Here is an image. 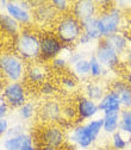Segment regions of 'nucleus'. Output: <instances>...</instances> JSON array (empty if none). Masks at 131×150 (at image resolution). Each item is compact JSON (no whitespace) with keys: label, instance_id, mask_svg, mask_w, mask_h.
Returning <instances> with one entry per match:
<instances>
[{"label":"nucleus","instance_id":"obj_1","mask_svg":"<svg viewBox=\"0 0 131 150\" xmlns=\"http://www.w3.org/2000/svg\"><path fill=\"white\" fill-rule=\"evenodd\" d=\"M14 52L25 62H36L41 56V35L31 28H23L14 40Z\"/></svg>","mask_w":131,"mask_h":150},{"label":"nucleus","instance_id":"obj_2","mask_svg":"<svg viewBox=\"0 0 131 150\" xmlns=\"http://www.w3.org/2000/svg\"><path fill=\"white\" fill-rule=\"evenodd\" d=\"M26 63L18 54L4 51L0 54V75L6 82H22L25 79Z\"/></svg>","mask_w":131,"mask_h":150},{"label":"nucleus","instance_id":"obj_3","mask_svg":"<svg viewBox=\"0 0 131 150\" xmlns=\"http://www.w3.org/2000/svg\"><path fill=\"white\" fill-rule=\"evenodd\" d=\"M54 33L63 43V45L72 48L76 44L80 36L82 35L81 23L74 18L70 13L60 16V18L54 24Z\"/></svg>","mask_w":131,"mask_h":150},{"label":"nucleus","instance_id":"obj_4","mask_svg":"<svg viewBox=\"0 0 131 150\" xmlns=\"http://www.w3.org/2000/svg\"><path fill=\"white\" fill-rule=\"evenodd\" d=\"M99 134L93 131L89 124L86 123H76L67 134V139L69 143L74 144L79 149L87 150L94 145L99 138Z\"/></svg>","mask_w":131,"mask_h":150},{"label":"nucleus","instance_id":"obj_5","mask_svg":"<svg viewBox=\"0 0 131 150\" xmlns=\"http://www.w3.org/2000/svg\"><path fill=\"white\" fill-rule=\"evenodd\" d=\"M97 21L103 38H106L111 35L119 32L123 23V11L117 6H113L107 11L99 12Z\"/></svg>","mask_w":131,"mask_h":150},{"label":"nucleus","instance_id":"obj_6","mask_svg":"<svg viewBox=\"0 0 131 150\" xmlns=\"http://www.w3.org/2000/svg\"><path fill=\"white\" fill-rule=\"evenodd\" d=\"M69 51L72 52V48H68L63 45V43L56 37L54 32H45L41 36V56L40 61L47 63L51 62L54 59L61 56L62 51Z\"/></svg>","mask_w":131,"mask_h":150},{"label":"nucleus","instance_id":"obj_7","mask_svg":"<svg viewBox=\"0 0 131 150\" xmlns=\"http://www.w3.org/2000/svg\"><path fill=\"white\" fill-rule=\"evenodd\" d=\"M4 101L12 108H19L29 100L28 88L23 82H6L1 89Z\"/></svg>","mask_w":131,"mask_h":150},{"label":"nucleus","instance_id":"obj_8","mask_svg":"<svg viewBox=\"0 0 131 150\" xmlns=\"http://www.w3.org/2000/svg\"><path fill=\"white\" fill-rule=\"evenodd\" d=\"M5 12L12 17L22 28H29L33 22V10L30 1H7Z\"/></svg>","mask_w":131,"mask_h":150},{"label":"nucleus","instance_id":"obj_9","mask_svg":"<svg viewBox=\"0 0 131 150\" xmlns=\"http://www.w3.org/2000/svg\"><path fill=\"white\" fill-rule=\"evenodd\" d=\"M94 56L107 70H116L122 64L123 61L122 56H119L104 40L98 42Z\"/></svg>","mask_w":131,"mask_h":150},{"label":"nucleus","instance_id":"obj_10","mask_svg":"<svg viewBox=\"0 0 131 150\" xmlns=\"http://www.w3.org/2000/svg\"><path fill=\"white\" fill-rule=\"evenodd\" d=\"M41 142L42 145L61 149L67 142L66 130L59 124H48L41 131Z\"/></svg>","mask_w":131,"mask_h":150},{"label":"nucleus","instance_id":"obj_11","mask_svg":"<svg viewBox=\"0 0 131 150\" xmlns=\"http://www.w3.org/2000/svg\"><path fill=\"white\" fill-rule=\"evenodd\" d=\"M38 118L44 124H59L62 117V105L56 99H47L38 107Z\"/></svg>","mask_w":131,"mask_h":150},{"label":"nucleus","instance_id":"obj_12","mask_svg":"<svg viewBox=\"0 0 131 150\" xmlns=\"http://www.w3.org/2000/svg\"><path fill=\"white\" fill-rule=\"evenodd\" d=\"M99 7L94 0H76L72 3L70 14L82 23L91 18H96L99 14Z\"/></svg>","mask_w":131,"mask_h":150},{"label":"nucleus","instance_id":"obj_13","mask_svg":"<svg viewBox=\"0 0 131 150\" xmlns=\"http://www.w3.org/2000/svg\"><path fill=\"white\" fill-rule=\"evenodd\" d=\"M50 73H51V69L49 64L38 60L36 62H31L30 64H28L25 79L29 83L40 87L43 82L48 81Z\"/></svg>","mask_w":131,"mask_h":150},{"label":"nucleus","instance_id":"obj_14","mask_svg":"<svg viewBox=\"0 0 131 150\" xmlns=\"http://www.w3.org/2000/svg\"><path fill=\"white\" fill-rule=\"evenodd\" d=\"M75 107H76V112H78L79 122L92 120V119L97 118L98 115L100 113L98 103L86 98L84 94L78 96L75 98Z\"/></svg>","mask_w":131,"mask_h":150},{"label":"nucleus","instance_id":"obj_15","mask_svg":"<svg viewBox=\"0 0 131 150\" xmlns=\"http://www.w3.org/2000/svg\"><path fill=\"white\" fill-rule=\"evenodd\" d=\"M60 18L59 13L55 11L52 5L48 1H41V4L33 8V19L41 25L55 24Z\"/></svg>","mask_w":131,"mask_h":150},{"label":"nucleus","instance_id":"obj_16","mask_svg":"<svg viewBox=\"0 0 131 150\" xmlns=\"http://www.w3.org/2000/svg\"><path fill=\"white\" fill-rule=\"evenodd\" d=\"M99 111L103 115H108V113H120L123 110L122 104H120V98L115 91L111 88L107 89L105 96L101 98V100L98 103Z\"/></svg>","mask_w":131,"mask_h":150},{"label":"nucleus","instance_id":"obj_17","mask_svg":"<svg viewBox=\"0 0 131 150\" xmlns=\"http://www.w3.org/2000/svg\"><path fill=\"white\" fill-rule=\"evenodd\" d=\"M112 91H115L120 98L123 110L131 108V86L124 79H116L111 82Z\"/></svg>","mask_w":131,"mask_h":150},{"label":"nucleus","instance_id":"obj_18","mask_svg":"<svg viewBox=\"0 0 131 150\" xmlns=\"http://www.w3.org/2000/svg\"><path fill=\"white\" fill-rule=\"evenodd\" d=\"M106 92H107L106 85L98 80H89L84 86V96L97 103L101 100Z\"/></svg>","mask_w":131,"mask_h":150},{"label":"nucleus","instance_id":"obj_19","mask_svg":"<svg viewBox=\"0 0 131 150\" xmlns=\"http://www.w3.org/2000/svg\"><path fill=\"white\" fill-rule=\"evenodd\" d=\"M23 28L6 12H0V31L10 38L16 40Z\"/></svg>","mask_w":131,"mask_h":150},{"label":"nucleus","instance_id":"obj_20","mask_svg":"<svg viewBox=\"0 0 131 150\" xmlns=\"http://www.w3.org/2000/svg\"><path fill=\"white\" fill-rule=\"evenodd\" d=\"M112 49H113L119 56H123L125 55V52L129 50L130 48V44L127 42V38L126 36L122 32H118V33H115V35H111L106 38H103Z\"/></svg>","mask_w":131,"mask_h":150},{"label":"nucleus","instance_id":"obj_21","mask_svg":"<svg viewBox=\"0 0 131 150\" xmlns=\"http://www.w3.org/2000/svg\"><path fill=\"white\" fill-rule=\"evenodd\" d=\"M70 73L75 76L79 81L87 82L89 81V73H91V67H89V60L86 57L78 63L70 66Z\"/></svg>","mask_w":131,"mask_h":150},{"label":"nucleus","instance_id":"obj_22","mask_svg":"<svg viewBox=\"0 0 131 150\" xmlns=\"http://www.w3.org/2000/svg\"><path fill=\"white\" fill-rule=\"evenodd\" d=\"M82 26V32L86 33L89 38L92 40V42H99L103 40V36L99 31L98 28V21H97V17L96 18H91V19H87L85 22L81 23Z\"/></svg>","mask_w":131,"mask_h":150},{"label":"nucleus","instance_id":"obj_23","mask_svg":"<svg viewBox=\"0 0 131 150\" xmlns=\"http://www.w3.org/2000/svg\"><path fill=\"white\" fill-rule=\"evenodd\" d=\"M103 119H104L103 132L111 136L115 132H117V131H119V123H120V115L119 113L103 115Z\"/></svg>","mask_w":131,"mask_h":150},{"label":"nucleus","instance_id":"obj_24","mask_svg":"<svg viewBox=\"0 0 131 150\" xmlns=\"http://www.w3.org/2000/svg\"><path fill=\"white\" fill-rule=\"evenodd\" d=\"M89 67H91V73H89V79L91 80H99L103 79L107 75V69L104 68V66L98 61V59L94 56V54L91 55L89 57Z\"/></svg>","mask_w":131,"mask_h":150},{"label":"nucleus","instance_id":"obj_25","mask_svg":"<svg viewBox=\"0 0 131 150\" xmlns=\"http://www.w3.org/2000/svg\"><path fill=\"white\" fill-rule=\"evenodd\" d=\"M17 113H18V117L23 122H28V120H31L36 115H38V107H37L35 103L28 101L17 110Z\"/></svg>","mask_w":131,"mask_h":150},{"label":"nucleus","instance_id":"obj_26","mask_svg":"<svg viewBox=\"0 0 131 150\" xmlns=\"http://www.w3.org/2000/svg\"><path fill=\"white\" fill-rule=\"evenodd\" d=\"M28 136H29V134L25 132V134H23L21 136L7 137L3 142V146H4L5 150H22Z\"/></svg>","mask_w":131,"mask_h":150},{"label":"nucleus","instance_id":"obj_27","mask_svg":"<svg viewBox=\"0 0 131 150\" xmlns=\"http://www.w3.org/2000/svg\"><path fill=\"white\" fill-rule=\"evenodd\" d=\"M130 143L131 137L125 136L120 131H117L113 135H111V146L113 150H125Z\"/></svg>","mask_w":131,"mask_h":150},{"label":"nucleus","instance_id":"obj_28","mask_svg":"<svg viewBox=\"0 0 131 150\" xmlns=\"http://www.w3.org/2000/svg\"><path fill=\"white\" fill-rule=\"evenodd\" d=\"M59 85L61 86L62 89L72 92V91H76L78 89L79 80L69 71V73H66V74L61 75V76L59 78Z\"/></svg>","mask_w":131,"mask_h":150},{"label":"nucleus","instance_id":"obj_29","mask_svg":"<svg viewBox=\"0 0 131 150\" xmlns=\"http://www.w3.org/2000/svg\"><path fill=\"white\" fill-rule=\"evenodd\" d=\"M119 115H120L119 131L125 136L131 137V108L122 110Z\"/></svg>","mask_w":131,"mask_h":150},{"label":"nucleus","instance_id":"obj_30","mask_svg":"<svg viewBox=\"0 0 131 150\" xmlns=\"http://www.w3.org/2000/svg\"><path fill=\"white\" fill-rule=\"evenodd\" d=\"M49 67L51 69V71H55V73H59L61 75L66 74V71H68L69 69V62H68V59L67 57H63V56H59V57L54 59L50 63H49Z\"/></svg>","mask_w":131,"mask_h":150},{"label":"nucleus","instance_id":"obj_31","mask_svg":"<svg viewBox=\"0 0 131 150\" xmlns=\"http://www.w3.org/2000/svg\"><path fill=\"white\" fill-rule=\"evenodd\" d=\"M38 92L44 98H48V99H52V97H55L56 94H57L59 92V87L56 86L52 81L48 80L45 82H43L40 87H38Z\"/></svg>","mask_w":131,"mask_h":150},{"label":"nucleus","instance_id":"obj_32","mask_svg":"<svg viewBox=\"0 0 131 150\" xmlns=\"http://www.w3.org/2000/svg\"><path fill=\"white\" fill-rule=\"evenodd\" d=\"M50 4L55 8V11L61 16L70 13L72 1H68V0H52V1H50Z\"/></svg>","mask_w":131,"mask_h":150},{"label":"nucleus","instance_id":"obj_33","mask_svg":"<svg viewBox=\"0 0 131 150\" xmlns=\"http://www.w3.org/2000/svg\"><path fill=\"white\" fill-rule=\"evenodd\" d=\"M62 117L66 120L74 122L73 119L78 118V112H76L75 105H73V104H64V105H62Z\"/></svg>","mask_w":131,"mask_h":150},{"label":"nucleus","instance_id":"obj_34","mask_svg":"<svg viewBox=\"0 0 131 150\" xmlns=\"http://www.w3.org/2000/svg\"><path fill=\"white\" fill-rule=\"evenodd\" d=\"M26 131H25V127L23 124H14V125H11L10 129L7 130V132L5 135V138L7 137H16V136H21L23 134H25Z\"/></svg>","mask_w":131,"mask_h":150},{"label":"nucleus","instance_id":"obj_35","mask_svg":"<svg viewBox=\"0 0 131 150\" xmlns=\"http://www.w3.org/2000/svg\"><path fill=\"white\" fill-rule=\"evenodd\" d=\"M67 59H68L69 66H73V64L78 63L79 61L86 59V52L85 51H72Z\"/></svg>","mask_w":131,"mask_h":150},{"label":"nucleus","instance_id":"obj_36","mask_svg":"<svg viewBox=\"0 0 131 150\" xmlns=\"http://www.w3.org/2000/svg\"><path fill=\"white\" fill-rule=\"evenodd\" d=\"M98 4V7H99V11L103 12V11H107L110 8H112L115 6V1H110V0H101V1H97Z\"/></svg>","mask_w":131,"mask_h":150},{"label":"nucleus","instance_id":"obj_37","mask_svg":"<svg viewBox=\"0 0 131 150\" xmlns=\"http://www.w3.org/2000/svg\"><path fill=\"white\" fill-rule=\"evenodd\" d=\"M10 122L7 118H4V119H0V138H1L3 136L6 135L7 130L10 129Z\"/></svg>","mask_w":131,"mask_h":150},{"label":"nucleus","instance_id":"obj_38","mask_svg":"<svg viewBox=\"0 0 131 150\" xmlns=\"http://www.w3.org/2000/svg\"><path fill=\"white\" fill-rule=\"evenodd\" d=\"M123 62L125 64V67L127 68L129 71H131V47L129 48V50L125 52V55L123 56Z\"/></svg>","mask_w":131,"mask_h":150},{"label":"nucleus","instance_id":"obj_39","mask_svg":"<svg viewBox=\"0 0 131 150\" xmlns=\"http://www.w3.org/2000/svg\"><path fill=\"white\" fill-rule=\"evenodd\" d=\"M8 111H10V106L5 101L0 103V119L6 118V116L8 115Z\"/></svg>","mask_w":131,"mask_h":150},{"label":"nucleus","instance_id":"obj_40","mask_svg":"<svg viewBox=\"0 0 131 150\" xmlns=\"http://www.w3.org/2000/svg\"><path fill=\"white\" fill-rule=\"evenodd\" d=\"M92 43V40L89 38V37L86 35V33H84L82 32V35L80 36V38H79V41H78V45H81V47H85V45H88V44H91Z\"/></svg>","mask_w":131,"mask_h":150},{"label":"nucleus","instance_id":"obj_41","mask_svg":"<svg viewBox=\"0 0 131 150\" xmlns=\"http://www.w3.org/2000/svg\"><path fill=\"white\" fill-rule=\"evenodd\" d=\"M123 79H124V80H125V81H126V82H127V83L131 86V71H129V70H127V71L124 74Z\"/></svg>","mask_w":131,"mask_h":150},{"label":"nucleus","instance_id":"obj_42","mask_svg":"<svg viewBox=\"0 0 131 150\" xmlns=\"http://www.w3.org/2000/svg\"><path fill=\"white\" fill-rule=\"evenodd\" d=\"M38 150H61V149L54 148V146H48V145H41V146H38Z\"/></svg>","mask_w":131,"mask_h":150},{"label":"nucleus","instance_id":"obj_43","mask_svg":"<svg viewBox=\"0 0 131 150\" xmlns=\"http://www.w3.org/2000/svg\"><path fill=\"white\" fill-rule=\"evenodd\" d=\"M89 150H105L104 148H92V149H89Z\"/></svg>","mask_w":131,"mask_h":150},{"label":"nucleus","instance_id":"obj_44","mask_svg":"<svg viewBox=\"0 0 131 150\" xmlns=\"http://www.w3.org/2000/svg\"><path fill=\"white\" fill-rule=\"evenodd\" d=\"M111 150H113V149H111Z\"/></svg>","mask_w":131,"mask_h":150}]
</instances>
